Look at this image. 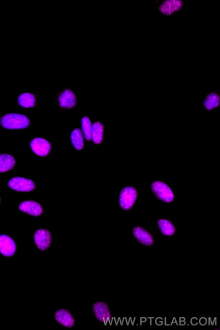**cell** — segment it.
<instances>
[{
	"mask_svg": "<svg viewBox=\"0 0 220 330\" xmlns=\"http://www.w3.org/2000/svg\"><path fill=\"white\" fill-rule=\"evenodd\" d=\"M93 315L97 320L105 322L111 317V309L107 303L103 301H98L92 305Z\"/></svg>",
	"mask_w": 220,
	"mask_h": 330,
	"instance_id": "30bf717a",
	"label": "cell"
},
{
	"mask_svg": "<svg viewBox=\"0 0 220 330\" xmlns=\"http://www.w3.org/2000/svg\"><path fill=\"white\" fill-rule=\"evenodd\" d=\"M81 128L83 135L85 140L87 141H91V128H92V124H91V120L87 116H84L81 119Z\"/></svg>",
	"mask_w": 220,
	"mask_h": 330,
	"instance_id": "ffe728a7",
	"label": "cell"
},
{
	"mask_svg": "<svg viewBox=\"0 0 220 330\" xmlns=\"http://www.w3.org/2000/svg\"><path fill=\"white\" fill-rule=\"evenodd\" d=\"M0 123L6 129H22L29 126L30 120L20 114L10 113L2 118Z\"/></svg>",
	"mask_w": 220,
	"mask_h": 330,
	"instance_id": "277c9868",
	"label": "cell"
},
{
	"mask_svg": "<svg viewBox=\"0 0 220 330\" xmlns=\"http://www.w3.org/2000/svg\"><path fill=\"white\" fill-rule=\"evenodd\" d=\"M201 109L206 113L216 112L220 107V91L219 89H211L206 91L200 99Z\"/></svg>",
	"mask_w": 220,
	"mask_h": 330,
	"instance_id": "3957f363",
	"label": "cell"
},
{
	"mask_svg": "<svg viewBox=\"0 0 220 330\" xmlns=\"http://www.w3.org/2000/svg\"><path fill=\"white\" fill-rule=\"evenodd\" d=\"M18 103L20 107L23 108H32L36 105V99L35 95L30 93H24L18 97Z\"/></svg>",
	"mask_w": 220,
	"mask_h": 330,
	"instance_id": "d6986e66",
	"label": "cell"
},
{
	"mask_svg": "<svg viewBox=\"0 0 220 330\" xmlns=\"http://www.w3.org/2000/svg\"><path fill=\"white\" fill-rule=\"evenodd\" d=\"M19 210L28 215L38 217L42 215L43 213V208L37 202L32 201H26L22 202L20 204Z\"/></svg>",
	"mask_w": 220,
	"mask_h": 330,
	"instance_id": "9a60e30c",
	"label": "cell"
},
{
	"mask_svg": "<svg viewBox=\"0 0 220 330\" xmlns=\"http://www.w3.org/2000/svg\"><path fill=\"white\" fill-rule=\"evenodd\" d=\"M34 239L37 247L42 251L48 250L52 244V236L48 229H38L34 234Z\"/></svg>",
	"mask_w": 220,
	"mask_h": 330,
	"instance_id": "ba28073f",
	"label": "cell"
},
{
	"mask_svg": "<svg viewBox=\"0 0 220 330\" xmlns=\"http://www.w3.org/2000/svg\"><path fill=\"white\" fill-rule=\"evenodd\" d=\"M138 189L135 186L128 185L124 187L120 191L119 195V205L124 211H130L133 209L138 201Z\"/></svg>",
	"mask_w": 220,
	"mask_h": 330,
	"instance_id": "5b68a950",
	"label": "cell"
},
{
	"mask_svg": "<svg viewBox=\"0 0 220 330\" xmlns=\"http://www.w3.org/2000/svg\"><path fill=\"white\" fill-rule=\"evenodd\" d=\"M156 227L161 234L166 237H172L176 234V226L167 218H161L156 221Z\"/></svg>",
	"mask_w": 220,
	"mask_h": 330,
	"instance_id": "5bb4252c",
	"label": "cell"
},
{
	"mask_svg": "<svg viewBox=\"0 0 220 330\" xmlns=\"http://www.w3.org/2000/svg\"><path fill=\"white\" fill-rule=\"evenodd\" d=\"M186 0H156L152 3L154 12L163 17H173L186 10Z\"/></svg>",
	"mask_w": 220,
	"mask_h": 330,
	"instance_id": "6da1fadb",
	"label": "cell"
},
{
	"mask_svg": "<svg viewBox=\"0 0 220 330\" xmlns=\"http://www.w3.org/2000/svg\"><path fill=\"white\" fill-rule=\"evenodd\" d=\"M132 235L138 244L146 247H151L156 243L154 234L144 226H134L132 229Z\"/></svg>",
	"mask_w": 220,
	"mask_h": 330,
	"instance_id": "8992f818",
	"label": "cell"
},
{
	"mask_svg": "<svg viewBox=\"0 0 220 330\" xmlns=\"http://www.w3.org/2000/svg\"><path fill=\"white\" fill-rule=\"evenodd\" d=\"M150 187L154 195L163 203L170 204L175 201L176 194L168 183L162 180H154L150 183Z\"/></svg>",
	"mask_w": 220,
	"mask_h": 330,
	"instance_id": "7a4b0ae2",
	"label": "cell"
},
{
	"mask_svg": "<svg viewBox=\"0 0 220 330\" xmlns=\"http://www.w3.org/2000/svg\"><path fill=\"white\" fill-rule=\"evenodd\" d=\"M59 106L62 109H72L77 105V97L73 89H66L60 93L58 97Z\"/></svg>",
	"mask_w": 220,
	"mask_h": 330,
	"instance_id": "9c48e42d",
	"label": "cell"
},
{
	"mask_svg": "<svg viewBox=\"0 0 220 330\" xmlns=\"http://www.w3.org/2000/svg\"><path fill=\"white\" fill-rule=\"evenodd\" d=\"M16 245L12 238L6 235H0V253L6 257L15 254Z\"/></svg>",
	"mask_w": 220,
	"mask_h": 330,
	"instance_id": "4fadbf2b",
	"label": "cell"
},
{
	"mask_svg": "<svg viewBox=\"0 0 220 330\" xmlns=\"http://www.w3.org/2000/svg\"><path fill=\"white\" fill-rule=\"evenodd\" d=\"M59 324L67 328H72L75 325V319L72 313L66 309H59L54 315Z\"/></svg>",
	"mask_w": 220,
	"mask_h": 330,
	"instance_id": "7c38bea8",
	"label": "cell"
},
{
	"mask_svg": "<svg viewBox=\"0 0 220 330\" xmlns=\"http://www.w3.org/2000/svg\"><path fill=\"white\" fill-rule=\"evenodd\" d=\"M104 137V125L101 121H96L91 128V140L93 143L99 145L103 142Z\"/></svg>",
	"mask_w": 220,
	"mask_h": 330,
	"instance_id": "2e32d148",
	"label": "cell"
},
{
	"mask_svg": "<svg viewBox=\"0 0 220 330\" xmlns=\"http://www.w3.org/2000/svg\"><path fill=\"white\" fill-rule=\"evenodd\" d=\"M71 144L75 149L77 150H82L84 147V140L82 132L79 128H75L71 134Z\"/></svg>",
	"mask_w": 220,
	"mask_h": 330,
	"instance_id": "ac0fdd59",
	"label": "cell"
},
{
	"mask_svg": "<svg viewBox=\"0 0 220 330\" xmlns=\"http://www.w3.org/2000/svg\"><path fill=\"white\" fill-rule=\"evenodd\" d=\"M30 145L32 151L36 155L44 157V156L48 155L50 152L51 144L50 142L46 140L42 139V138H35L30 142Z\"/></svg>",
	"mask_w": 220,
	"mask_h": 330,
	"instance_id": "8fae6325",
	"label": "cell"
},
{
	"mask_svg": "<svg viewBox=\"0 0 220 330\" xmlns=\"http://www.w3.org/2000/svg\"><path fill=\"white\" fill-rule=\"evenodd\" d=\"M16 160L14 156L9 154H0V173L7 172L15 166Z\"/></svg>",
	"mask_w": 220,
	"mask_h": 330,
	"instance_id": "e0dca14e",
	"label": "cell"
},
{
	"mask_svg": "<svg viewBox=\"0 0 220 330\" xmlns=\"http://www.w3.org/2000/svg\"><path fill=\"white\" fill-rule=\"evenodd\" d=\"M8 186L10 188L16 191L22 192H29L36 188V184L29 179L24 177H13L8 181Z\"/></svg>",
	"mask_w": 220,
	"mask_h": 330,
	"instance_id": "52a82bcc",
	"label": "cell"
}]
</instances>
